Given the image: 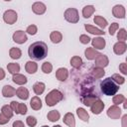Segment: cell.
I'll use <instances>...</instances> for the list:
<instances>
[{
  "instance_id": "obj_1",
  "label": "cell",
  "mask_w": 127,
  "mask_h": 127,
  "mask_svg": "<svg viewBox=\"0 0 127 127\" xmlns=\"http://www.w3.org/2000/svg\"><path fill=\"white\" fill-rule=\"evenodd\" d=\"M29 57L35 61H42L48 55V46L44 42H35L29 46Z\"/></svg>"
},
{
  "instance_id": "obj_2",
  "label": "cell",
  "mask_w": 127,
  "mask_h": 127,
  "mask_svg": "<svg viewBox=\"0 0 127 127\" xmlns=\"http://www.w3.org/2000/svg\"><path fill=\"white\" fill-rule=\"evenodd\" d=\"M100 89L102 93H104L107 96L115 95V93L119 89V85L111 78V77H106L100 82Z\"/></svg>"
},
{
  "instance_id": "obj_3",
  "label": "cell",
  "mask_w": 127,
  "mask_h": 127,
  "mask_svg": "<svg viewBox=\"0 0 127 127\" xmlns=\"http://www.w3.org/2000/svg\"><path fill=\"white\" fill-rule=\"evenodd\" d=\"M63 98H64V94L60 90L53 89V90H51L47 94L45 100H46V103H47L48 106H54L58 102H60L61 100H63Z\"/></svg>"
},
{
  "instance_id": "obj_4",
  "label": "cell",
  "mask_w": 127,
  "mask_h": 127,
  "mask_svg": "<svg viewBox=\"0 0 127 127\" xmlns=\"http://www.w3.org/2000/svg\"><path fill=\"white\" fill-rule=\"evenodd\" d=\"M64 19L69 23H77L79 20L78 11L75 8H68L64 11Z\"/></svg>"
},
{
  "instance_id": "obj_5",
  "label": "cell",
  "mask_w": 127,
  "mask_h": 127,
  "mask_svg": "<svg viewBox=\"0 0 127 127\" xmlns=\"http://www.w3.org/2000/svg\"><path fill=\"white\" fill-rule=\"evenodd\" d=\"M3 20L5 23L12 25L17 21V13L14 10H7L3 15Z\"/></svg>"
},
{
  "instance_id": "obj_6",
  "label": "cell",
  "mask_w": 127,
  "mask_h": 127,
  "mask_svg": "<svg viewBox=\"0 0 127 127\" xmlns=\"http://www.w3.org/2000/svg\"><path fill=\"white\" fill-rule=\"evenodd\" d=\"M28 40L27 35L24 31H16L13 34V41L17 44H24Z\"/></svg>"
},
{
  "instance_id": "obj_7",
  "label": "cell",
  "mask_w": 127,
  "mask_h": 127,
  "mask_svg": "<svg viewBox=\"0 0 127 127\" xmlns=\"http://www.w3.org/2000/svg\"><path fill=\"white\" fill-rule=\"evenodd\" d=\"M103 108H104V103H103V101L101 100V99H97V100H95L92 104H91V106H90V109H91V112L93 113V114H100L101 113V111L103 110Z\"/></svg>"
},
{
  "instance_id": "obj_8",
  "label": "cell",
  "mask_w": 127,
  "mask_h": 127,
  "mask_svg": "<svg viewBox=\"0 0 127 127\" xmlns=\"http://www.w3.org/2000/svg\"><path fill=\"white\" fill-rule=\"evenodd\" d=\"M107 115L111 119H118L121 115V109L117 105H112L107 110Z\"/></svg>"
},
{
  "instance_id": "obj_9",
  "label": "cell",
  "mask_w": 127,
  "mask_h": 127,
  "mask_svg": "<svg viewBox=\"0 0 127 127\" xmlns=\"http://www.w3.org/2000/svg\"><path fill=\"white\" fill-rule=\"evenodd\" d=\"M108 64V58L105 55L99 54L96 58H95V67H105Z\"/></svg>"
},
{
  "instance_id": "obj_10",
  "label": "cell",
  "mask_w": 127,
  "mask_h": 127,
  "mask_svg": "<svg viewBox=\"0 0 127 127\" xmlns=\"http://www.w3.org/2000/svg\"><path fill=\"white\" fill-rule=\"evenodd\" d=\"M46 5L43 3V2H35L33 5H32V10L35 14L37 15H42L46 12Z\"/></svg>"
},
{
  "instance_id": "obj_11",
  "label": "cell",
  "mask_w": 127,
  "mask_h": 127,
  "mask_svg": "<svg viewBox=\"0 0 127 127\" xmlns=\"http://www.w3.org/2000/svg\"><path fill=\"white\" fill-rule=\"evenodd\" d=\"M112 14L116 18L123 19L125 17V8L122 5H115L112 9Z\"/></svg>"
},
{
  "instance_id": "obj_12",
  "label": "cell",
  "mask_w": 127,
  "mask_h": 127,
  "mask_svg": "<svg viewBox=\"0 0 127 127\" xmlns=\"http://www.w3.org/2000/svg\"><path fill=\"white\" fill-rule=\"evenodd\" d=\"M127 46L125 44V42H117L114 46H113V52L116 55H122L126 52Z\"/></svg>"
},
{
  "instance_id": "obj_13",
  "label": "cell",
  "mask_w": 127,
  "mask_h": 127,
  "mask_svg": "<svg viewBox=\"0 0 127 127\" xmlns=\"http://www.w3.org/2000/svg\"><path fill=\"white\" fill-rule=\"evenodd\" d=\"M91 43H92V47L95 48L96 50H102V49H104V47H105V45H106L105 40H104L103 38H100V37L92 39ZM95 49H94V50H95Z\"/></svg>"
},
{
  "instance_id": "obj_14",
  "label": "cell",
  "mask_w": 127,
  "mask_h": 127,
  "mask_svg": "<svg viewBox=\"0 0 127 127\" xmlns=\"http://www.w3.org/2000/svg\"><path fill=\"white\" fill-rule=\"evenodd\" d=\"M67 75H68V70L65 67H60L56 71V77L61 81H64L67 78Z\"/></svg>"
},
{
  "instance_id": "obj_15",
  "label": "cell",
  "mask_w": 127,
  "mask_h": 127,
  "mask_svg": "<svg viewBox=\"0 0 127 127\" xmlns=\"http://www.w3.org/2000/svg\"><path fill=\"white\" fill-rule=\"evenodd\" d=\"M64 122L68 126V127H75V119L72 113L67 112L64 116Z\"/></svg>"
},
{
  "instance_id": "obj_16",
  "label": "cell",
  "mask_w": 127,
  "mask_h": 127,
  "mask_svg": "<svg viewBox=\"0 0 127 127\" xmlns=\"http://www.w3.org/2000/svg\"><path fill=\"white\" fill-rule=\"evenodd\" d=\"M16 93V89L11 85H5L2 89V94L4 97H12Z\"/></svg>"
},
{
  "instance_id": "obj_17",
  "label": "cell",
  "mask_w": 127,
  "mask_h": 127,
  "mask_svg": "<svg viewBox=\"0 0 127 127\" xmlns=\"http://www.w3.org/2000/svg\"><path fill=\"white\" fill-rule=\"evenodd\" d=\"M12 80L16 83V84H19V85H23L25 83H27V77L23 74H20V73H15L13 74V77H12Z\"/></svg>"
},
{
  "instance_id": "obj_18",
  "label": "cell",
  "mask_w": 127,
  "mask_h": 127,
  "mask_svg": "<svg viewBox=\"0 0 127 127\" xmlns=\"http://www.w3.org/2000/svg\"><path fill=\"white\" fill-rule=\"evenodd\" d=\"M25 69H26V71L28 73H31V74L35 73L37 71V69H38V64L35 62H33V61H29V62L26 63Z\"/></svg>"
},
{
  "instance_id": "obj_19",
  "label": "cell",
  "mask_w": 127,
  "mask_h": 127,
  "mask_svg": "<svg viewBox=\"0 0 127 127\" xmlns=\"http://www.w3.org/2000/svg\"><path fill=\"white\" fill-rule=\"evenodd\" d=\"M16 94L17 96L22 99V100H26L28 99L29 97V90L26 88V87H19L17 90H16Z\"/></svg>"
},
{
  "instance_id": "obj_20",
  "label": "cell",
  "mask_w": 127,
  "mask_h": 127,
  "mask_svg": "<svg viewBox=\"0 0 127 127\" xmlns=\"http://www.w3.org/2000/svg\"><path fill=\"white\" fill-rule=\"evenodd\" d=\"M84 55L87 60H95V58L99 55V53L96 50H94L93 48H87L84 52Z\"/></svg>"
},
{
  "instance_id": "obj_21",
  "label": "cell",
  "mask_w": 127,
  "mask_h": 127,
  "mask_svg": "<svg viewBox=\"0 0 127 127\" xmlns=\"http://www.w3.org/2000/svg\"><path fill=\"white\" fill-rule=\"evenodd\" d=\"M30 105H31L32 109H34V110H40L42 108V100L38 96H34L31 99Z\"/></svg>"
},
{
  "instance_id": "obj_22",
  "label": "cell",
  "mask_w": 127,
  "mask_h": 127,
  "mask_svg": "<svg viewBox=\"0 0 127 127\" xmlns=\"http://www.w3.org/2000/svg\"><path fill=\"white\" fill-rule=\"evenodd\" d=\"M84 28H85V30H86L88 33H90V34H94V35H104V31H103V30H100V29H98V28H95V27H93V26H91V25L85 24Z\"/></svg>"
},
{
  "instance_id": "obj_23",
  "label": "cell",
  "mask_w": 127,
  "mask_h": 127,
  "mask_svg": "<svg viewBox=\"0 0 127 127\" xmlns=\"http://www.w3.org/2000/svg\"><path fill=\"white\" fill-rule=\"evenodd\" d=\"M50 39H51L52 43H54V44H59V43L63 40V35H62V33L58 32V31H54V32L51 33Z\"/></svg>"
},
{
  "instance_id": "obj_24",
  "label": "cell",
  "mask_w": 127,
  "mask_h": 127,
  "mask_svg": "<svg viewBox=\"0 0 127 127\" xmlns=\"http://www.w3.org/2000/svg\"><path fill=\"white\" fill-rule=\"evenodd\" d=\"M45 87H46V85H45L44 82L38 81V82H36V83L33 85V90H34V92H35L37 95H40V94H42V93L45 91Z\"/></svg>"
},
{
  "instance_id": "obj_25",
  "label": "cell",
  "mask_w": 127,
  "mask_h": 127,
  "mask_svg": "<svg viewBox=\"0 0 127 127\" xmlns=\"http://www.w3.org/2000/svg\"><path fill=\"white\" fill-rule=\"evenodd\" d=\"M76 113H77V116L79 117V119H81V120L84 121V122H88L89 115H88L87 111H85V109L79 107V108L76 109Z\"/></svg>"
},
{
  "instance_id": "obj_26",
  "label": "cell",
  "mask_w": 127,
  "mask_h": 127,
  "mask_svg": "<svg viewBox=\"0 0 127 127\" xmlns=\"http://www.w3.org/2000/svg\"><path fill=\"white\" fill-rule=\"evenodd\" d=\"M94 10H95V8H94L92 5L84 6L83 9H82V16H83L84 18H89V17L93 14Z\"/></svg>"
},
{
  "instance_id": "obj_27",
  "label": "cell",
  "mask_w": 127,
  "mask_h": 127,
  "mask_svg": "<svg viewBox=\"0 0 127 127\" xmlns=\"http://www.w3.org/2000/svg\"><path fill=\"white\" fill-rule=\"evenodd\" d=\"M9 55L11 57V59L13 60H18L21 58L22 56V52L19 48H11L10 51H9Z\"/></svg>"
},
{
  "instance_id": "obj_28",
  "label": "cell",
  "mask_w": 127,
  "mask_h": 127,
  "mask_svg": "<svg viewBox=\"0 0 127 127\" xmlns=\"http://www.w3.org/2000/svg\"><path fill=\"white\" fill-rule=\"evenodd\" d=\"M82 60L80 57H77V56H74L70 59V64L71 66H73L74 68H79L81 65H82Z\"/></svg>"
},
{
  "instance_id": "obj_29",
  "label": "cell",
  "mask_w": 127,
  "mask_h": 127,
  "mask_svg": "<svg viewBox=\"0 0 127 127\" xmlns=\"http://www.w3.org/2000/svg\"><path fill=\"white\" fill-rule=\"evenodd\" d=\"M47 117H48V119H49L51 122H56V121H58V120L60 119L61 114H60V112L57 111V110H52V111H50V112L48 113Z\"/></svg>"
},
{
  "instance_id": "obj_30",
  "label": "cell",
  "mask_w": 127,
  "mask_h": 127,
  "mask_svg": "<svg viewBox=\"0 0 127 127\" xmlns=\"http://www.w3.org/2000/svg\"><path fill=\"white\" fill-rule=\"evenodd\" d=\"M7 68H8V71L12 74H15V73H18L20 71V65L19 64H15V63H10L7 64Z\"/></svg>"
},
{
  "instance_id": "obj_31",
  "label": "cell",
  "mask_w": 127,
  "mask_h": 127,
  "mask_svg": "<svg viewBox=\"0 0 127 127\" xmlns=\"http://www.w3.org/2000/svg\"><path fill=\"white\" fill-rule=\"evenodd\" d=\"M97 99H98V97L96 95H87V96H85V97L82 98V102L86 106H91V104L95 100H97Z\"/></svg>"
},
{
  "instance_id": "obj_32",
  "label": "cell",
  "mask_w": 127,
  "mask_h": 127,
  "mask_svg": "<svg viewBox=\"0 0 127 127\" xmlns=\"http://www.w3.org/2000/svg\"><path fill=\"white\" fill-rule=\"evenodd\" d=\"M93 21H94V23L95 24H97L100 28H105L106 26H107V21L103 18V17H101V16H95L94 17V19H93Z\"/></svg>"
},
{
  "instance_id": "obj_33",
  "label": "cell",
  "mask_w": 127,
  "mask_h": 127,
  "mask_svg": "<svg viewBox=\"0 0 127 127\" xmlns=\"http://www.w3.org/2000/svg\"><path fill=\"white\" fill-rule=\"evenodd\" d=\"M1 111H2V114L4 115V116H6L8 119H10L12 116H13V110L11 109V107H10V105H4L3 107H2V109H1Z\"/></svg>"
},
{
  "instance_id": "obj_34",
  "label": "cell",
  "mask_w": 127,
  "mask_h": 127,
  "mask_svg": "<svg viewBox=\"0 0 127 127\" xmlns=\"http://www.w3.org/2000/svg\"><path fill=\"white\" fill-rule=\"evenodd\" d=\"M104 73H105V71L101 67H94L92 69V75L94 78H101L104 75Z\"/></svg>"
},
{
  "instance_id": "obj_35",
  "label": "cell",
  "mask_w": 127,
  "mask_h": 127,
  "mask_svg": "<svg viewBox=\"0 0 127 127\" xmlns=\"http://www.w3.org/2000/svg\"><path fill=\"white\" fill-rule=\"evenodd\" d=\"M125 100H126V98H125V96L123 94H118V95H114L113 96V103H114V105L118 106L120 103L124 102Z\"/></svg>"
},
{
  "instance_id": "obj_36",
  "label": "cell",
  "mask_w": 127,
  "mask_h": 127,
  "mask_svg": "<svg viewBox=\"0 0 127 127\" xmlns=\"http://www.w3.org/2000/svg\"><path fill=\"white\" fill-rule=\"evenodd\" d=\"M117 38L119 40V42H125L126 39H127V32L125 29H120L118 34H117Z\"/></svg>"
},
{
  "instance_id": "obj_37",
  "label": "cell",
  "mask_w": 127,
  "mask_h": 127,
  "mask_svg": "<svg viewBox=\"0 0 127 127\" xmlns=\"http://www.w3.org/2000/svg\"><path fill=\"white\" fill-rule=\"evenodd\" d=\"M52 69H53V65H52L51 63L46 62V63L43 64V65H42V70H43V72H45V73H50V72L52 71Z\"/></svg>"
},
{
  "instance_id": "obj_38",
  "label": "cell",
  "mask_w": 127,
  "mask_h": 127,
  "mask_svg": "<svg viewBox=\"0 0 127 127\" xmlns=\"http://www.w3.org/2000/svg\"><path fill=\"white\" fill-rule=\"evenodd\" d=\"M111 78L119 85V84H123L124 82H125V78L123 77V76H121V75H119V74H117V73H114L112 76H111Z\"/></svg>"
},
{
  "instance_id": "obj_39",
  "label": "cell",
  "mask_w": 127,
  "mask_h": 127,
  "mask_svg": "<svg viewBox=\"0 0 127 127\" xmlns=\"http://www.w3.org/2000/svg\"><path fill=\"white\" fill-rule=\"evenodd\" d=\"M27 111H28V109H27V105L25 104V103H18V114H22V115H24V114H26L27 113Z\"/></svg>"
},
{
  "instance_id": "obj_40",
  "label": "cell",
  "mask_w": 127,
  "mask_h": 127,
  "mask_svg": "<svg viewBox=\"0 0 127 127\" xmlns=\"http://www.w3.org/2000/svg\"><path fill=\"white\" fill-rule=\"evenodd\" d=\"M26 122L30 127H35L37 124V119L34 116H28L26 119Z\"/></svg>"
},
{
  "instance_id": "obj_41",
  "label": "cell",
  "mask_w": 127,
  "mask_h": 127,
  "mask_svg": "<svg viewBox=\"0 0 127 127\" xmlns=\"http://www.w3.org/2000/svg\"><path fill=\"white\" fill-rule=\"evenodd\" d=\"M118 28H119L118 23H112V24L110 25V27H109V34H110L111 36H113V35L115 34V32L117 31Z\"/></svg>"
},
{
  "instance_id": "obj_42",
  "label": "cell",
  "mask_w": 127,
  "mask_h": 127,
  "mask_svg": "<svg viewBox=\"0 0 127 127\" xmlns=\"http://www.w3.org/2000/svg\"><path fill=\"white\" fill-rule=\"evenodd\" d=\"M37 31H38V29H37L36 25H30V26H28V28L26 30V32L30 35H35L37 33Z\"/></svg>"
},
{
  "instance_id": "obj_43",
  "label": "cell",
  "mask_w": 127,
  "mask_h": 127,
  "mask_svg": "<svg viewBox=\"0 0 127 127\" xmlns=\"http://www.w3.org/2000/svg\"><path fill=\"white\" fill-rule=\"evenodd\" d=\"M18 103L19 102H17V101H12L11 103H10V107H11V109L13 110V112H15L16 114H18Z\"/></svg>"
},
{
  "instance_id": "obj_44",
  "label": "cell",
  "mask_w": 127,
  "mask_h": 127,
  "mask_svg": "<svg viewBox=\"0 0 127 127\" xmlns=\"http://www.w3.org/2000/svg\"><path fill=\"white\" fill-rule=\"evenodd\" d=\"M79 41H80L81 44H87V43H89L90 38L88 36H86V35H81L79 37Z\"/></svg>"
},
{
  "instance_id": "obj_45",
  "label": "cell",
  "mask_w": 127,
  "mask_h": 127,
  "mask_svg": "<svg viewBox=\"0 0 127 127\" xmlns=\"http://www.w3.org/2000/svg\"><path fill=\"white\" fill-rule=\"evenodd\" d=\"M119 69H120V71H121L123 74H127V64L122 63V64L119 65Z\"/></svg>"
},
{
  "instance_id": "obj_46",
  "label": "cell",
  "mask_w": 127,
  "mask_h": 127,
  "mask_svg": "<svg viewBox=\"0 0 127 127\" xmlns=\"http://www.w3.org/2000/svg\"><path fill=\"white\" fill-rule=\"evenodd\" d=\"M10 119H8L6 116H4L2 113L0 114V125H3V124H6Z\"/></svg>"
},
{
  "instance_id": "obj_47",
  "label": "cell",
  "mask_w": 127,
  "mask_h": 127,
  "mask_svg": "<svg viewBox=\"0 0 127 127\" xmlns=\"http://www.w3.org/2000/svg\"><path fill=\"white\" fill-rule=\"evenodd\" d=\"M13 127H25V125L21 120H16L13 122Z\"/></svg>"
},
{
  "instance_id": "obj_48",
  "label": "cell",
  "mask_w": 127,
  "mask_h": 127,
  "mask_svg": "<svg viewBox=\"0 0 127 127\" xmlns=\"http://www.w3.org/2000/svg\"><path fill=\"white\" fill-rule=\"evenodd\" d=\"M4 77H5V71L3 68L0 67V80H2Z\"/></svg>"
},
{
  "instance_id": "obj_49",
  "label": "cell",
  "mask_w": 127,
  "mask_h": 127,
  "mask_svg": "<svg viewBox=\"0 0 127 127\" xmlns=\"http://www.w3.org/2000/svg\"><path fill=\"white\" fill-rule=\"evenodd\" d=\"M54 127H62V126H61V125H55Z\"/></svg>"
},
{
  "instance_id": "obj_50",
  "label": "cell",
  "mask_w": 127,
  "mask_h": 127,
  "mask_svg": "<svg viewBox=\"0 0 127 127\" xmlns=\"http://www.w3.org/2000/svg\"><path fill=\"white\" fill-rule=\"evenodd\" d=\"M42 127H49L48 125H44V126H42Z\"/></svg>"
}]
</instances>
